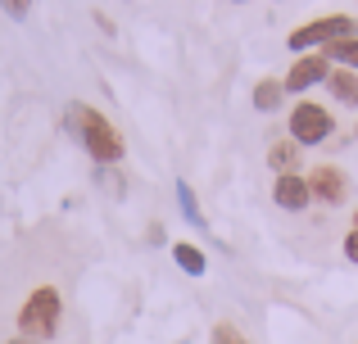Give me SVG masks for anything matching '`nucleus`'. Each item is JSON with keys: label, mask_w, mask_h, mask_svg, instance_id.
I'll return each instance as SVG.
<instances>
[{"label": "nucleus", "mask_w": 358, "mask_h": 344, "mask_svg": "<svg viewBox=\"0 0 358 344\" xmlns=\"http://www.w3.org/2000/svg\"><path fill=\"white\" fill-rule=\"evenodd\" d=\"M327 77H331V59H327L322 50H313V54H299V59L290 63L281 87H286V96H299V91H313L317 82H327Z\"/></svg>", "instance_id": "39448f33"}, {"label": "nucleus", "mask_w": 358, "mask_h": 344, "mask_svg": "<svg viewBox=\"0 0 358 344\" xmlns=\"http://www.w3.org/2000/svg\"><path fill=\"white\" fill-rule=\"evenodd\" d=\"M272 200H277L286 213H304L308 204H313V190H308V177H299V172H286V177H277V186H272Z\"/></svg>", "instance_id": "0eeeda50"}, {"label": "nucleus", "mask_w": 358, "mask_h": 344, "mask_svg": "<svg viewBox=\"0 0 358 344\" xmlns=\"http://www.w3.org/2000/svg\"><path fill=\"white\" fill-rule=\"evenodd\" d=\"M354 227H358V213H354Z\"/></svg>", "instance_id": "6ab92c4d"}, {"label": "nucleus", "mask_w": 358, "mask_h": 344, "mask_svg": "<svg viewBox=\"0 0 358 344\" xmlns=\"http://www.w3.org/2000/svg\"><path fill=\"white\" fill-rule=\"evenodd\" d=\"M281 100H286V87H281V82L263 77L259 87H254V105H259V114H277Z\"/></svg>", "instance_id": "9d476101"}, {"label": "nucleus", "mask_w": 358, "mask_h": 344, "mask_svg": "<svg viewBox=\"0 0 358 344\" xmlns=\"http://www.w3.org/2000/svg\"><path fill=\"white\" fill-rule=\"evenodd\" d=\"M209 344H250V340H245L241 331L231 327V322H218V327L209 331Z\"/></svg>", "instance_id": "4468645a"}, {"label": "nucleus", "mask_w": 358, "mask_h": 344, "mask_svg": "<svg viewBox=\"0 0 358 344\" xmlns=\"http://www.w3.org/2000/svg\"><path fill=\"white\" fill-rule=\"evenodd\" d=\"M345 258H350V263H358V227L345 236Z\"/></svg>", "instance_id": "dca6fc26"}, {"label": "nucleus", "mask_w": 358, "mask_h": 344, "mask_svg": "<svg viewBox=\"0 0 358 344\" xmlns=\"http://www.w3.org/2000/svg\"><path fill=\"white\" fill-rule=\"evenodd\" d=\"M231 5H245V0H231Z\"/></svg>", "instance_id": "a211bd4d"}, {"label": "nucleus", "mask_w": 358, "mask_h": 344, "mask_svg": "<svg viewBox=\"0 0 358 344\" xmlns=\"http://www.w3.org/2000/svg\"><path fill=\"white\" fill-rule=\"evenodd\" d=\"M0 9H5L9 18H27V9H32V0H0Z\"/></svg>", "instance_id": "2eb2a0df"}, {"label": "nucleus", "mask_w": 358, "mask_h": 344, "mask_svg": "<svg viewBox=\"0 0 358 344\" xmlns=\"http://www.w3.org/2000/svg\"><path fill=\"white\" fill-rule=\"evenodd\" d=\"M69 123H73V132H78L82 150H87L96 163H118L122 154H127V150H122L118 127L109 123L100 109H91V105H73V109H69Z\"/></svg>", "instance_id": "f257e3e1"}, {"label": "nucleus", "mask_w": 358, "mask_h": 344, "mask_svg": "<svg viewBox=\"0 0 358 344\" xmlns=\"http://www.w3.org/2000/svg\"><path fill=\"white\" fill-rule=\"evenodd\" d=\"M59 317H64V294L55 285H36L23 299V308H18V336L45 344L59 336Z\"/></svg>", "instance_id": "f03ea898"}, {"label": "nucleus", "mask_w": 358, "mask_h": 344, "mask_svg": "<svg viewBox=\"0 0 358 344\" xmlns=\"http://www.w3.org/2000/svg\"><path fill=\"white\" fill-rule=\"evenodd\" d=\"M308 190H313L317 204H345L350 200V177H345V168H336V163H317L313 172H308Z\"/></svg>", "instance_id": "423d86ee"}, {"label": "nucleus", "mask_w": 358, "mask_h": 344, "mask_svg": "<svg viewBox=\"0 0 358 344\" xmlns=\"http://www.w3.org/2000/svg\"><path fill=\"white\" fill-rule=\"evenodd\" d=\"M173 258H177V267H182L186 276H204V267H209V263H204V249L186 245V240H182V245H173Z\"/></svg>", "instance_id": "9b49d317"}, {"label": "nucleus", "mask_w": 358, "mask_h": 344, "mask_svg": "<svg viewBox=\"0 0 358 344\" xmlns=\"http://www.w3.org/2000/svg\"><path fill=\"white\" fill-rule=\"evenodd\" d=\"M268 163L277 168V177L295 172V163H299V150H295V141H277V145H272V154H268Z\"/></svg>", "instance_id": "f8f14e48"}, {"label": "nucleus", "mask_w": 358, "mask_h": 344, "mask_svg": "<svg viewBox=\"0 0 358 344\" xmlns=\"http://www.w3.org/2000/svg\"><path fill=\"white\" fill-rule=\"evenodd\" d=\"M286 127H290V141L295 145H322L336 132V114L327 105H313V100H295Z\"/></svg>", "instance_id": "20e7f679"}, {"label": "nucleus", "mask_w": 358, "mask_h": 344, "mask_svg": "<svg viewBox=\"0 0 358 344\" xmlns=\"http://www.w3.org/2000/svg\"><path fill=\"white\" fill-rule=\"evenodd\" d=\"M341 36H358V18L350 14H322L313 18V23H299L295 32H290V50L295 54H313V50H327L331 41H341Z\"/></svg>", "instance_id": "7ed1b4c3"}, {"label": "nucleus", "mask_w": 358, "mask_h": 344, "mask_svg": "<svg viewBox=\"0 0 358 344\" xmlns=\"http://www.w3.org/2000/svg\"><path fill=\"white\" fill-rule=\"evenodd\" d=\"M177 204H182V213H186V222H191V227H209V222H204V213H200V200H195V186L177 181Z\"/></svg>", "instance_id": "ddd939ff"}, {"label": "nucleus", "mask_w": 358, "mask_h": 344, "mask_svg": "<svg viewBox=\"0 0 358 344\" xmlns=\"http://www.w3.org/2000/svg\"><path fill=\"white\" fill-rule=\"evenodd\" d=\"M322 54L331 59V68H350V73H358V36H341V41H331Z\"/></svg>", "instance_id": "1a4fd4ad"}, {"label": "nucleus", "mask_w": 358, "mask_h": 344, "mask_svg": "<svg viewBox=\"0 0 358 344\" xmlns=\"http://www.w3.org/2000/svg\"><path fill=\"white\" fill-rule=\"evenodd\" d=\"M5 344H36V340H23V336H14V340H5Z\"/></svg>", "instance_id": "f3484780"}, {"label": "nucleus", "mask_w": 358, "mask_h": 344, "mask_svg": "<svg viewBox=\"0 0 358 344\" xmlns=\"http://www.w3.org/2000/svg\"><path fill=\"white\" fill-rule=\"evenodd\" d=\"M327 87H331V100H336V105L358 109V73H350V68H331Z\"/></svg>", "instance_id": "6e6552de"}, {"label": "nucleus", "mask_w": 358, "mask_h": 344, "mask_svg": "<svg viewBox=\"0 0 358 344\" xmlns=\"http://www.w3.org/2000/svg\"><path fill=\"white\" fill-rule=\"evenodd\" d=\"M354 136H358V127H354Z\"/></svg>", "instance_id": "aec40b11"}]
</instances>
